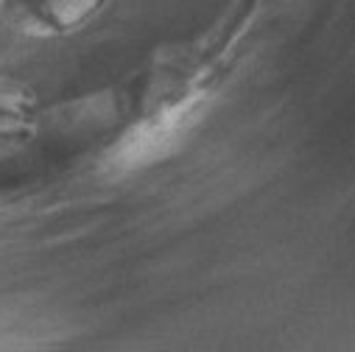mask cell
Wrapping results in <instances>:
<instances>
[{"label":"cell","instance_id":"1","mask_svg":"<svg viewBox=\"0 0 355 352\" xmlns=\"http://www.w3.org/2000/svg\"><path fill=\"white\" fill-rule=\"evenodd\" d=\"M104 6V0H6L3 9L15 23L31 34L62 37L90 23Z\"/></svg>","mask_w":355,"mask_h":352},{"label":"cell","instance_id":"2","mask_svg":"<svg viewBox=\"0 0 355 352\" xmlns=\"http://www.w3.org/2000/svg\"><path fill=\"white\" fill-rule=\"evenodd\" d=\"M3 3H6V0H0V9H3Z\"/></svg>","mask_w":355,"mask_h":352}]
</instances>
